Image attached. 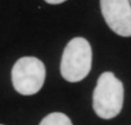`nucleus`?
<instances>
[{
	"label": "nucleus",
	"mask_w": 131,
	"mask_h": 125,
	"mask_svg": "<svg viewBox=\"0 0 131 125\" xmlns=\"http://www.w3.org/2000/svg\"><path fill=\"white\" fill-rule=\"evenodd\" d=\"M123 84L112 72H104L97 80L93 93V108L98 117L111 119L118 116L123 106Z\"/></svg>",
	"instance_id": "f257e3e1"
},
{
	"label": "nucleus",
	"mask_w": 131,
	"mask_h": 125,
	"mask_svg": "<svg viewBox=\"0 0 131 125\" xmlns=\"http://www.w3.org/2000/svg\"><path fill=\"white\" fill-rule=\"evenodd\" d=\"M0 125H2V124H0Z\"/></svg>",
	"instance_id": "6e6552de"
},
{
	"label": "nucleus",
	"mask_w": 131,
	"mask_h": 125,
	"mask_svg": "<svg viewBox=\"0 0 131 125\" xmlns=\"http://www.w3.org/2000/svg\"><path fill=\"white\" fill-rule=\"evenodd\" d=\"M130 2H131V0H130Z\"/></svg>",
	"instance_id": "0eeeda50"
},
{
	"label": "nucleus",
	"mask_w": 131,
	"mask_h": 125,
	"mask_svg": "<svg viewBox=\"0 0 131 125\" xmlns=\"http://www.w3.org/2000/svg\"><path fill=\"white\" fill-rule=\"evenodd\" d=\"M46 69L36 57H21L14 64L12 82L15 90L23 96H32L42 89Z\"/></svg>",
	"instance_id": "7ed1b4c3"
},
{
	"label": "nucleus",
	"mask_w": 131,
	"mask_h": 125,
	"mask_svg": "<svg viewBox=\"0 0 131 125\" xmlns=\"http://www.w3.org/2000/svg\"><path fill=\"white\" fill-rule=\"evenodd\" d=\"M39 125H72L70 118L62 113H51L41 121Z\"/></svg>",
	"instance_id": "39448f33"
},
{
	"label": "nucleus",
	"mask_w": 131,
	"mask_h": 125,
	"mask_svg": "<svg viewBox=\"0 0 131 125\" xmlns=\"http://www.w3.org/2000/svg\"><path fill=\"white\" fill-rule=\"evenodd\" d=\"M101 12L112 31L121 37H131L130 0H101Z\"/></svg>",
	"instance_id": "20e7f679"
},
{
	"label": "nucleus",
	"mask_w": 131,
	"mask_h": 125,
	"mask_svg": "<svg viewBox=\"0 0 131 125\" xmlns=\"http://www.w3.org/2000/svg\"><path fill=\"white\" fill-rule=\"evenodd\" d=\"M45 2L48 4H51V5H59V4H62V2L67 1V0H44Z\"/></svg>",
	"instance_id": "423d86ee"
},
{
	"label": "nucleus",
	"mask_w": 131,
	"mask_h": 125,
	"mask_svg": "<svg viewBox=\"0 0 131 125\" xmlns=\"http://www.w3.org/2000/svg\"><path fill=\"white\" fill-rule=\"evenodd\" d=\"M93 52L89 42L85 38H73L66 46L62 53L60 72L68 82H80L92 69Z\"/></svg>",
	"instance_id": "f03ea898"
}]
</instances>
